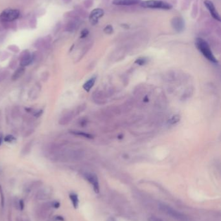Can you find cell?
I'll use <instances>...</instances> for the list:
<instances>
[{
    "mask_svg": "<svg viewBox=\"0 0 221 221\" xmlns=\"http://www.w3.org/2000/svg\"><path fill=\"white\" fill-rule=\"evenodd\" d=\"M0 197H1V206L4 207V202H5V199H4V192H3L2 187L1 184H0Z\"/></svg>",
    "mask_w": 221,
    "mask_h": 221,
    "instance_id": "7402d4cb",
    "label": "cell"
},
{
    "mask_svg": "<svg viewBox=\"0 0 221 221\" xmlns=\"http://www.w3.org/2000/svg\"><path fill=\"white\" fill-rule=\"evenodd\" d=\"M2 141H3L2 137H1V136H0V145H1V144H2Z\"/></svg>",
    "mask_w": 221,
    "mask_h": 221,
    "instance_id": "f546056e",
    "label": "cell"
},
{
    "mask_svg": "<svg viewBox=\"0 0 221 221\" xmlns=\"http://www.w3.org/2000/svg\"><path fill=\"white\" fill-rule=\"evenodd\" d=\"M75 25L74 23L70 22L69 23H68V25H66V31L72 32L75 29Z\"/></svg>",
    "mask_w": 221,
    "mask_h": 221,
    "instance_id": "ffe728a7",
    "label": "cell"
},
{
    "mask_svg": "<svg viewBox=\"0 0 221 221\" xmlns=\"http://www.w3.org/2000/svg\"><path fill=\"white\" fill-rule=\"evenodd\" d=\"M64 1H66V2H68V1H71V0H64Z\"/></svg>",
    "mask_w": 221,
    "mask_h": 221,
    "instance_id": "4dcf8cb0",
    "label": "cell"
},
{
    "mask_svg": "<svg viewBox=\"0 0 221 221\" xmlns=\"http://www.w3.org/2000/svg\"><path fill=\"white\" fill-rule=\"evenodd\" d=\"M88 34H89V31L88 29H83L81 32V34H80V38H86L88 35Z\"/></svg>",
    "mask_w": 221,
    "mask_h": 221,
    "instance_id": "cb8c5ba5",
    "label": "cell"
},
{
    "mask_svg": "<svg viewBox=\"0 0 221 221\" xmlns=\"http://www.w3.org/2000/svg\"><path fill=\"white\" fill-rule=\"evenodd\" d=\"M141 0H113V4L119 6L135 5L141 3Z\"/></svg>",
    "mask_w": 221,
    "mask_h": 221,
    "instance_id": "30bf717a",
    "label": "cell"
},
{
    "mask_svg": "<svg viewBox=\"0 0 221 221\" xmlns=\"http://www.w3.org/2000/svg\"><path fill=\"white\" fill-rule=\"evenodd\" d=\"M71 118H72V115L70 113H68V114L62 116L59 121V124L61 125H66L70 122Z\"/></svg>",
    "mask_w": 221,
    "mask_h": 221,
    "instance_id": "9a60e30c",
    "label": "cell"
},
{
    "mask_svg": "<svg viewBox=\"0 0 221 221\" xmlns=\"http://www.w3.org/2000/svg\"><path fill=\"white\" fill-rule=\"evenodd\" d=\"M8 49H9L10 50H11V51L14 52H18L19 50H20L19 47H17L16 45H13L8 46Z\"/></svg>",
    "mask_w": 221,
    "mask_h": 221,
    "instance_id": "603a6c76",
    "label": "cell"
},
{
    "mask_svg": "<svg viewBox=\"0 0 221 221\" xmlns=\"http://www.w3.org/2000/svg\"><path fill=\"white\" fill-rule=\"evenodd\" d=\"M95 81H96V76L91 78L90 79H89L88 81L83 85V89H84L86 91L89 92L90 91V89L94 87Z\"/></svg>",
    "mask_w": 221,
    "mask_h": 221,
    "instance_id": "8fae6325",
    "label": "cell"
},
{
    "mask_svg": "<svg viewBox=\"0 0 221 221\" xmlns=\"http://www.w3.org/2000/svg\"><path fill=\"white\" fill-rule=\"evenodd\" d=\"M172 28L177 32H181L185 28V22L184 19L181 17H175L171 21Z\"/></svg>",
    "mask_w": 221,
    "mask_h": 221,
    "instance_id": "52a82bcc",
    "label": "cell"
},
{
    "mask_svg": "<svg viewBox=\"0 0 221 221\" xmlns=\"http://www.w3.org/2000/svg\"><path fill=\"white\" fill-rule=\"evenodd\" d=\"M149 221H163V220L156 217H151L149 219Z\"/></svg>",
    "mask_w": 221,
    "mask_h": 221,
    "instance_id": "4316f807",
    "label": "cell"
},
{
    "mask_svg": "<svg viewBox=\"0 0 221 221\" xmlns=\"http://www.w3.org/2000/svg\"><path fill=\"white\" fill-rule=\"evenodd\" d=\"M147 62V59L145 58H139L137 59L135 61V63L136 64H138L140 65H145Z\"/></svg>",
    "mask_w": 221,
    "mask_h": 221,
    "instance_id": "ac0fdd59",
    "label": "cell"
},
{
    "mask_svg": "<svg viewBox=\"0 0 221 221\" xmlns=\"http://www.w3.org/2000/svg\"><path fill=\"white\" fill-rule=\"evenodd\" d=\"M195 44L197 49L199 50V51L202 54V55L206 58L211 62L213 63V64H217V59L215 57L210 49V45H209L206 41L203 40L202 38H197L195 41Z\"/></svg>",
    "mask_w": 221,
    "mask_h": 221,
    "instance_id": "6da1fadb",
    "label": "cell"
},
{
    "mask_svg": "<svg viewBox=\"0 0 221 221\" xmlns=\"http://www.w3.org/2000/svg\"><path fill=\"white\" fill-rule=\"evenodd\" d=\"M180 120V116L179 115H175L169 120V123L171 125L176 124Z\"/></svg>",
    "mask_w": 221,
    "mask_h": 221,
    "instance_id": "e0dca14e",
    "label": "cell"
},
{
    "mask_svg": "<svg viewBox=\"0 0 221 221\" xmlns=\"http://www.w3.org/2000/svg\"><path fill=\"white\" fill-rule=\"evenodd\" d=\"M20 16V11L16 9H5L0 14V20L3 23L13 22Z\"/></svg>",
    "mask_w": 221,
    "mask_h": 221,
    "instance_id": "277c9868",
    "label": "cell"
},
{
    "mask_svg": "<svg viewBox=\"0 0 221 221\" xmlns=\"http://www.w3.org/2000/svg\"><path fill=\"white\" fill-rule=\"evenodd\" d=\"M19 207L20 210H23L24 208V202H23V200H20L19 201Z\"/></svg>",
    "mask_w": 221,
    "mask_h": 221,
    "instance_id": "484cf974",
    "label": "cell"
},
{
    "mask_svg": "<svg viewBox=\"0 0 221 221\" xmlns=\"http://www.w3.org/2000/svg\"><path fill=\"white\" fill-rule=\"evenodd\" d=\"M4 140L8 143H12L16 140V138H15L14 136H13V135H7L5 137Z\"/></svg>",
    "mask_w": 221,
    "mask_h": 221,
    "instance_id": "44dd1931",
    "label": "cell"
},
{
    "mask_svg": "<svg viewBox=\"0 0 221 221\" xmlns=\"http://www.w3.org/2000/svg\"><path fill=\"white\" fill-rule=\"evenodd\" d=\"M30 26L31 28H35L37 26V20H36L35 17L32 18L30 21Z\"/></svg>",
    "mask_w": 221,
    "mask_h": 221,
    "instance_id": "d4e9b609",
    "label": "cell"
},
{
    "mask_svg": "<svg viewBox=\"0 0 221 221\" xmlns=\"http://www.w3.org/2000/svg\"><path fill=\"white\" fill-rule=\"evenodd\" d=\"M204 5L208 8L209 12H210L211 16L213 17L215 20L219 21V22H220V15L219 13L217 12L215 7V5L213 3V2L211 1H209V0H206V1H204Z\"/></svg>",
    "mask_w": 221,
    "mask_h": 221,
    "instance_id": "9c48e42d",
    "label": "cell"
},
{
    "mask_svg": "<svg viewBox=\"0 0 221 221\" xmlns=\"http://www.w3.org/2000/svg\"><path fill=\"white\" fill-rule=\"evenodd\" d=\"M49 43V41L47 40L46 38H42L37 41L36 43V47H38L39 49L44 48V47H46L47 46V44Z\"/></svg>",
    "mask_w": 221,
    "mask_h": 221,
    "instance_id": "4fadbf2b",
    "label": "cell"
},
{
    "mask_svg": "<svg viewBox=\"0 0 221 221\" xmlns=\"http://www.w3.org/2000/svg\"><path fill=\"white\" fill-rule=\"evenodd\" d=\"M159 208L161 211H162L163 213L167 214V215L170 216L173 218L180 221H187V217L184 214L180 213V211L175 210L174 208H171L168 205L164 204H160Z\"/></svg>",
    "mask_w": 221,
    "mask_h": 221,
    "instance_id": "3957f363",
    "label": "cell"
},
{
    "mask_svg": "<svg viewBox=\"0 0 221 221\" xmlns=\"http://www.w3.org/2000/svg\"><path fill=\"white\" fill-rule=\"evenodd\" d=\"M85 178L93 186L95 192L97 193L99 192V184L96 175L93 173H86L85 174Z\"/></svg>",
    "mask_w": 221,
    "mask_h": 221,
    "instance_id": "ba28073f",
    "label": "cell"
},
{
    "mask_svg": "<svg viewBox=\"0 0 221 221\" xmlns=\"http://www.w3.org/2000/svg\"><path fill=\"white\" fill-rule=\"evenodd\" d=\"M113 29L112 26L110 25H107L106 27H105V28L104 29V33H106L107 34H112V32H113Z\"/></svg>",
    "mask_w": 221,
    "mask_h": 221,
    "instance_id": "d6986e66",
    "label": "cell"
},
{
    "mask_svg": "<svg viewBox=\"0 0 221 221\" xmlns=\"http://www.w3.org/2000/svg\"><path fill=\"white\" fill-rule=\"evenodd\" d=\"M104 15V10L101 8H95V9L93 10L90 14H89V22H90L91 24L95 25H96L99 22L101 17H102Z\"/></svg>",
    "mask_w": 221,
    "mask_h": 221,
    "instance_id": "8992f818",
    "label": "cell"
},
{
    "mask_svg": "<svg viewBox=\"0 0 221 221\" xmlns=\"http://www.w3.org/2000/svg\"><path fill=\"white\" fill-rule=\"evenodd\" d=\"M70 198L71 201V202H72L73 207L75 208H77L79 206V199H78V196L75 193H71L70 195Z\"/></svg>",
    "mask_w": 221,
    "mask_h": 221,
    "instance_id": "2e32d148",
    "label": "cell"
},
{
    "mask_svg": "<svg viewBox=\"0 0 221 221\" xmlns=\"http://www.w3.org/2000/svg\"><path fill=\"white\" fill-rule=\"evenodd\" d=\"M60 206H61V204H60V202H58V201H55L53 203H52V205L51 206L54 207L55 208H58L60 207Z\"/></svg>",
    "mask_w": 221,
    "mask_h": 221,
    "instance_id": "83f0119b",
    "label": "cell"
},
{
    "mask_svg": "<svg viewBox=\"0 0 221 221\" xmlns=\"http://www.w3.org/2000/svg\"><path fill=\"white\" fill-rule=\"evenodd\" d=\"M70 133L73 134V135H77V136H82V137H84V138H89V139L93 138V136H92L91 135H90V134H88V133H84V132H82V131H71Z\"/></svg>",
    "mask_w": 221,
    "mask_h": 221,
    "instance_id": "5bb4252c",
    "label": "cell"
},
{
    "mask_svg": "<svg viewBox=\"0 0 221 221\" xmlns=\"http://www.w3.org/2000/svg\"><path fill=\"white\" fill-rule=\"evenodd\" d=\"M55 219L56 220H58V221H64V219L63 217L62 216H60V215H58V216H56Z\"/></svg>",
    "mask_w": 221,
    "mask_h": 221,
    "instance_id": "f1b7e54d",
    "label": "cell"
},
{
    "mask_svg": "<svg viewBox=\"0 0 221 221\" xmlns=\"http://www.w3.org/2000/svg\"><path fill=\"white\" fill-rule=\"evenodd\" d=\"M25 73V68L23 67H20L18 68L15 71V72L13 73V76H12V79L13 81L15 80H18L21 77L23 76V74Z\"/></svg>",
    "mask_w": 221,
    "mask_h": 221,
    "instance_id": "7c38bea8",
    "label": "cell"
},
{
    "mask_svg": "<svg viewBox=\"0 0 221 221\" xmlns=\"http://www.w3.org/2000/svg\"><path fill=\"white\" fill-rule=\"evenodd\" d=\"M141 7L149 8H158V9L170 10L172 8V5L169 3L159 1V0H147L140 3Z\"/></svg>",
    "mask_w": 221,
    "mask_h": 221,
    "instance_id": "7a4b0ae2",
    "label": "cell"
},
{
    "mask_svg": "<svg viewBox=\"0 0 221 221\" xmlns=\"http://www.w3.org/2000/svg\"><path fill=\"white\" fill-rule=\"evenodd\" d=\"M20 61L21 67H25L27 66L29 64H31L32 62V55L29 52V50H23L20 55Z\"/></svg>",
    "mask_w": 221,
    "mask_h": 221,
    "instance_id": "5b68a950",
    "label": "cell"
}]
</instances>
